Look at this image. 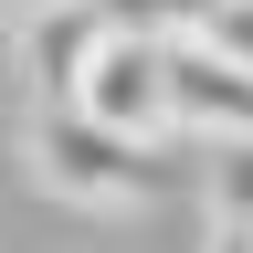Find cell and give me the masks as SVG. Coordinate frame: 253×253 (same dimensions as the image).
I'll use <instances>...</instances> for the list:
<instances>
[{
  "mask_svg": "<svg viewBox=\"0 0 253 253\" xmlns=\"http://www.w3.org/2000/svg\"><path fill=\"white\" fill-rule=\"evenodd\" d=\"M179 126H190V137H211V148L253 137V63H221L211 42H190V32H179Z\"/></svg>",
  "mask_w": 253,
  "mask_h": 253,
  "instance_id": "3957f363",
  "label": "cell"
},
{
  "mask_svg": "<svg viewBox=\"0 0 253 253\" xmlns=\"http://www.w3.org/2000/svg\"><path fill=\"white\" fill-rule=\"evenodd\" d=\"M211 169H221V211H232V221H253V137L211 148Z\"/></svg>",
  "mask_w": 253,
  "mask_h": 253,
  "instance_id": "5b68a950",
  "label": "cell"
},
{
  "mask_svg": "<svg viewBox=\"0 0 253 253\" xmlns=\"http://www.w3.org/2000/svg\"><path fill=\"white\" fill-rule=\"evenodd\" d=\"M32 169H42L53 201H84V211H137L148 201V137H126V126L84 116L74 95H42V116H32Z\"/></svg>",
  "mask_w": 253,
  "mask_h": 253,
  "instance_id": "6da1fadb",
  "label": "cell"
},
{
  "mask_svg": "<svg viewBox=\"0 0 253 253\" xmlns=\"http://www.w3.org/2000/svg\"><path fill=\"white\" fill-rule=\"evenodd\" d=\"M74 95L84 116L126 126V137H158V126H179V32H137V21H106L74 63Z\"/></svg>",
  "mask_w": 253,
  "mask_h": 253,
  "instance_id": "7a4b0ae2",
  "label": "cell"
},
{
  "mask_svg": "<svg viewBox=\"0 0 253 253\" xmlns=\"http://www.w3.org/2000/svg\"><path fill=\"white\" fill-rule=\"evenodd\" d=\"M190 42H211L221 63H253V0H201V21H190Z\"/></svg>",
  "mask_w": 253,
  "mask_h": 253,
  "instance_id": "277c9868",
  "label": "cell"
},
{
  "mask_svg": "<svg viewBox=\"0 0 253 253\" xmlns=\"http://www.w3.org/2000/svg\"><path fill=\"white\" fill-rule=\"evenodd\" d=\"M0 11L32 32V21H84V11H106V0H0Z\"/></svg>",
  "mask_w": 253,
  "mask_h": 253,
  "instance_id": "8992f818",
  "label": "cell"
}]
</instances>
